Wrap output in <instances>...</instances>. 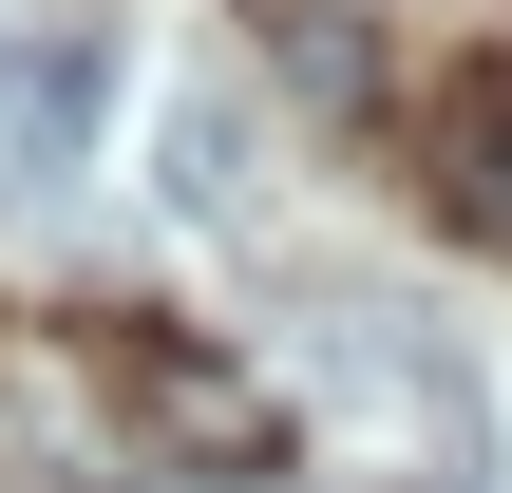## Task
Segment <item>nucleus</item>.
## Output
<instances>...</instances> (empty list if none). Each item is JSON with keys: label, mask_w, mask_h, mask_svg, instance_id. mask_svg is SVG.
I'll return each mask as SVG.
<instances>
[{"label": "nucleus", "mask_w": 512, "mask_h": 493, "mask_svg": "<svg viewBox=\"0 0 512 493\" xmlns=\"http://www.w3.org/2000/svg\"><path fill=\"white\" fill-rule=\"evenodd\" d=\"M114 399L171 437V456H209V475H285V399L247 380V361H209V342H114Z\"/></svg>", "instance_id": "obj_1"}, {"label": "nucleus", "mask_w": 512, "mask_h": 493, "mask_svg": "<svg viewBox=\"0 0 512 493\" xmlns=\"http://www.w3.org/2000/svg\"><path fill=\"white\" fill-rule=\"evenodd\" d=\"M95 114H114V57H95V38H19V57H0V171H19V190H57V171L95 152Z\"/></svg>", "instance_id": "obj_2"}, {"label": "nucleus", "mask_w": 512, "mask_h": 493, "mask_svg": "<svg viewBox=\"0 0 512 493\" xmlns=\"http://www.w3.org/2000/svg\"><path fill=\"white\" fill-rule=\"evenodd\" d=\"M152 190H171L190 228H247V95H228V76H171V114H152Z\"/></svg>", "instance_id": "obj_3"}, {"label": "nucleus", "mask_w": 512, "mask_h": 493, "mask_svg": "<svg viewBox=\"0 0 512 493\" xmlns=\"http://www.w3.org/2000/svg\"><path fill=\"white\" fill-rule=\"evenodd\" d=\"M437 209H456V228H494V247H512V76H475V95L437 114Z\"/></svg>", "instance_id": "obj_4"}, {"label": "nucleus", "mask_w": 512, "mask_h": 493, "mask_svg": "<svg viewBox=\"0 0 512 493\" xmlns=\"http://www.w3.org/2000/svg\"><path fill=\"white\" fill-rule=\"evenodd\" d=\"M285 95L361 114V95H380V19H361V0H285Z\"/></svg>", "instance_id": "obj_5"}]
</instances>
